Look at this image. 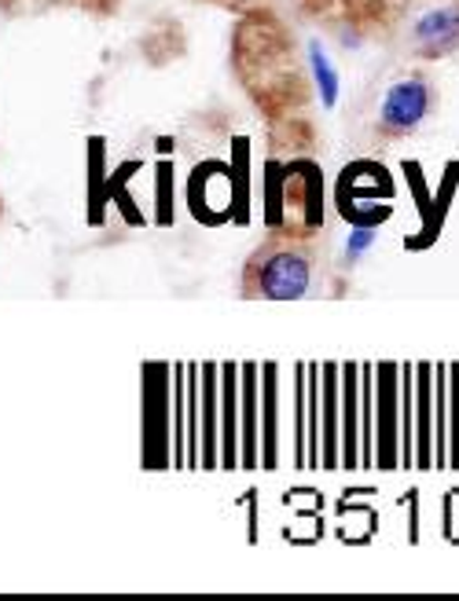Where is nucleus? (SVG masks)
<instances>
[{"label": "nucleus", "mask_w": 459, "mask_h": 601, "mask_svg": "<svg viewBox=\"0 0 459 601\" xmlns=\"http://www.w3.org/2000/svg\"><path fill=\"white\" fill-rule=\"evenodd\" d=\"M232 66L243 81L247 96L272 118L298 110L305 103L302 71L294 60V44L272 15H247L232 41Z\"/></svg>", "instance_id": "1"}, {"label": "nucleus", "mask_w": 459, "mask_h": 601, "mask_svg": "<svg viewBox=\"0 0 459 601\" xmlns=\"http://www.w3.org/2000/svg\"><path fill=\"white\" fill-rule=\"evenodd\" d=\"M316 257L302 235H269L243 264V297L302 300L313 291Z\"/></svg>", "instance_id": "2"}, {"label": "nucleus", "mask_w": 459, "mask_h": 601, "mask_svg": "<svg viewBox=\"0 0 459 601\" xmlns=\"http://www.w3.org/2000/svg\"><path fill=\"white\" fill-rule=\"evenodd\" d=\"M434 107H438V88H434V81L427 74H405L389 81L375 110V133L383 140L416 136L430 122Z\"/></svg>", "instance_id": "3"}, {"label": "nucleus", "mask_w": 459, "mask_h": 601, "mask_svg": "<svg viewBox=\"0 0 459 601\" xmlns=\"http://www.w3.org/2000/svg\"><path fill=\"white\" fill-rule=\"evenodd\" d=\"M408 49L423 63H441L459 52V0H427L408 19Z\"/></svg>", "instance_id": "4"}, {"label": "nucleus", "mask_w": 459, "mask_h": 601, "mask_svg": "<svg viewBox=\"0 0 459 601\" xmlns=\"http://www.w3.org/2000/svg\"><path fill=\"white\" fill-rule=\"evenodd\" d=\"M305 63H309V85H313V96L320 99V107H335L342 96V71L335 63V55L320 38L305 44Z\"/></svg>", "instance_id": "5"}, {"label": "nucleus", "mask_w": 459, "mask_h": 601, "mask_svg": "<svg viewBox=\"0 0 459 601\" xmlns=\"http://www.w3.org/2000/svg\"><path fill=\"white\" fill-rule=\"evenodd\" d=\"M316 8L331 11L338 22H353V27L367 30V19L386 8V0H313Z\"/></svg>", "instance_id": "6"}, {"label": "nucleus", "mask_w": 459, "mask_h": 601, "mask_svg": "<svg viewBox=\"0 0 459 601\" xmlns=\"http://www.w3.org/2000/svg\"><path fill=\"white\" fill-rule=\"evenodd\" d=\"M375 239H378L375 228H353L350 239H346V264H357L364 253H372Z\"/></svg>", "instance_id": "7"}, {"label": "nucleus", "mask_w": 459, "mask_h": 601, "mask_svg": "<svg viewBox=\"0 0 459 601\" xmlns=\"http://www.w3.org/2000/svg\"><path fill=\"white\" fill-rule=\"evenodd\" d=\"M217 4H243V0H217Z\"/></svg>", "instance_id": "8"}]
</instances>
